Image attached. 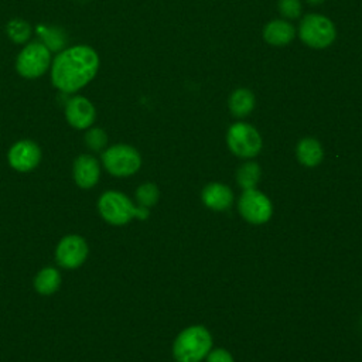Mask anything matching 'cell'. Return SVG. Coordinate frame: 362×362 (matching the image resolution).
I'll use <instances>...</instances> for the list:
<instances>
[{
    "instance_id": "cell-1",
    "label": "cell",
    "mask_w": 362,
    "mask_h": 362,
    "mask_svg": "<svg viewBox=\"0 0 362 362\" xmlns=\"http://www.w3.org/2000/svg\"><path fill=\"white\" fill-rule=\"evenodd\" d=\"M99 66L98 54L86 45L71 47L52 62V83L62 92L71 93L85 86Z\"/></svg>"
},
{
    "instance_id": "cell-2",
    "label": "cell",
    "mask_w": 362,
    "mask_h": 362,
    "mask_svg": "<svg viewBox=\"0 0 362 362\" xmlns=\"http://www.w3.org/2000/svg\"><path fill=\"white\" fill-rule=\"evenodd\" d=\"M98 211L100 216L110 225L120 226L129 223L133 218L147 219L148 208L136 206L124 194L119 191H106L99 197Z\"/></svg>"
},
{
    "instance_id": "cell-3",
    "label": "cell",
    "mask_w": 362,
    "mask_h": 362,
    "mask_svg": "<svg viewBox=\"0 0 362 362\" xmlns=\"http://www.w3.org/2000/svg\"><path fill=\"white\" fill-rule=\"evenodd\" d=\"M212 337L202 325H191L182 329L174 341L173 356L177 362H199L209 354Z\"/></svg>"
},
{
    "instance_id": "cell-4",
    "label": "cell",
    "mask_w": 362,
    "mask_h": 362,
    "mask_svg": "<svg viewBox=\"0 0 362 362\" xmlns=\"http://www.w3.org/2000/svg\"><path fill=\"white\" fill-rule=\"evenodd\" d=\"M298 35L311 48H327L335 40L334 23L321 14H307L298 27Z\"/></svg>"
},
{
    "instance_id": "cell-5",
    "label": "cell",
    "mask_w": 362,
    "mask_h": 362,
    "mask_svg": "<svg viewBox=\"0 0 362 362\" xmlns=\"http://www.w3.org/2000/svg\"><path fill=\"white\" fill-rule=\"evenodd\" d=\"M102 161L105 168L115 177H129L139 171L141 157L129 144H115L103 151Z\"/></svg>"
},
{
    "instance_id": "cell-6",
    "label": "cell",
    "mask_w": 362,
    "mask_h": 362,
    "mask_svg": "<svg viewBox=\"0 0 362 362\" xmlns=\"http://www.w3.org/2000/svg\"><path fill=\"white\" fill-rule=\"evenodd\" d=\"M226 143L229 150L242 158L255 157L262 148V137L259 132L243 122H238L229 127Z\"/></svg>"
},
{
    "instance_id": "cell-7",
    "label": "cell",
    "mask_w": 362,
    "mask_h": 362,
    "mask_svg": "<svg viewBox=\"0 0 362 362\" xmlns=\"http://www.w3.org/2000/svg\"><path fill=\"white\" fill-rule=\"evenodd\" d=\"M238 208L243 219L253 225H262L267 222L273 214L270 199L256 188L243 191L239 198Z\"/></svg>"
},
{
    "instance_id": "cell-8",
    "label": "cell",
    "mask_w": 362,
    "mask_h": 362,
    "mask_svg": "<svg viewBox=\"0 0 362 362\" xmlns=\"http://www.w3.org/2000/svg\"><path fill=\"white\" fill-rule=\"evenodd\" d=\"M49 59V49L45 47V44L31 42L18 54L16 66L21 76L37 78L47 71Z\"/></svg>"
},
{
    "instance_id": "cell-9",
    "label": "cell",
    "mask_w": 362,
    "mask_h": 362,
    "mask_svg": "<svg viewBox=\"0 0 362 362\" xmlns=\"http://www.w3.org/2000/svg\"><path fill=\"white\" fill-rule=\"evenodd\" d=\"M88 243L79 235L64 236L55 249V260L64 269H78L88 257Z\"/></svg>"
},
{
    "instance_id": "cell-10",
    "label": "cell",
    "mask_w": 362,
    "mask_h": 362,
    "mask_svg": "<svg viewBox=\"0 0 362 362\" xmlns=\"http://www.w3.org/2000/svg\"><path fill=\"white\" fill-rule=\"evenodd\" d=\"M7 160L11 168L20 173H27L34 170L41 160L40 147L31 140H20L14 143L8 153Z\"/></svg>"
},
{
    "instance_id": "cell-11",
    "label": "cell",
    "mask_w": 362,
    "mask_h": 362,
    "mask_svg": "<svg viewBox=\"0 0 362 362\" xmlns=\"http://www.w3.org/2000/svg\"><path fill=\"white\" fill-rule=\"evenodd\" d=\"M74 180L82 189H89L96 185L100 177V165L90 154H82L74 161Z\"/></svg>"
},
{
    "instance_id": "cell-12",
    "label": "cell",
    "mask_w": 362,
    "mask_h": 362,
    "mask_svg": "<svg viewBox=\"0 0 362 362\" xmlns=\"http://www.w3.org/2000/svg\"><path fill=\"white\" fill-rule=\"evenodd\" d=\"M65 117L72 127L88 129L95 120V107L86 98L75 96L66 103Z\"/></svg>"
},
{
    "instance_id": "cell-13",
    "label": "cell",
    "mask_w": 362,
    "mask_h": 362,
    "mask_svg": "<svg viewBox=\"0 0 362 362\" xmlns=\"http://www.w3.org/2000/svg\"><path fill=\"white\" fill-rule=\"evenodd\" d=\"M202 202L212 211H226L233 202V192L226 184L211 182L204 187Z\"/></svg>"
},
{
    "instance_id": "cell-14",
    "label": "cell",
    "mask_w": 362,
    "mask_h": 362,
    "mask_svg": "<svg viewBox=\"0 0 362 362\" xmlns=\"http://www.w3.org/2000/svg\"><path fill=\"white\" fill-rule=\"evenodd\" d=\"M296 35L294 27L286 20H273L266 24L263 30V38L266 42L274 47L287 45Z\"/></svg>"
},
{
    "instance_id": "cell-15",
    "label": "cell",
    "mask_w": 362,
    "mask_h": 362,
    "mask_svg": "<svg viewBox=\"0 0 362 362\" xmlns=\"http://www.w3.org/2000/svg\"><path fill=\"white\" fill-rule=\"evenodd\" d=\"M296 156H297V160L303 165L315 167L322 161L324 150L318 140H315L313 137H305V139L300 140V143L297 144Z\"/></svg>"
},
{
    "instance_id": "cell-16",
    "label": "cell",
    "mask_w": 362,
    "mask_h": 362,
    "mask_svg": "<svg viewBox=\"0 0 362 362\" xmlns=\"http://www.w3.org/2000/svg\"><path fill=\"white\" fill-rule=\"evenodd\" d=\"M61 284V274L55 267H44L34 277V288L42 296L54 294Z\"/></svg>"
},
{
    "instance_id": "cell-17",
    "label": "cell",
    "mask_w": 362,
    "mask_h": 362,
    "mask_svg": "<svg viewBox=\"0 0 362 362\" xmlns=\"http://www.w3.org/2000/svg\"><path fill=\"white\" fill-rule=\"evenodd\" d=\"M229 110L238 116L243 117L247 116L253 109H255V95L246 89V88H239L232 92L229 96Z\"/></svg>"
},
{
    "instance_id": "cell-18",
    "label": "cell",
    "mask_w": 362,
    "mask_h": 362,
    "mask_svg": "<svg viewBox=\"0 0 362 362\" xmlns=\"http://www.w3.org/2000/svg\"><path fill=\"white\" fill-rule=\"evenodd\" d=\"M260 175H262V171L259 164L253 161H247L238 168L236 181L239 187H242L243 189H252L257 185Z\"/></svg>"
},
{
    "instance_id": "cell-19",
    "label": "cell",
    "mask_w": 362,
    "mask_h": 362,
    "mask_svg": "<svg viewBox=\"0 0 362 362\" xmlns=\"http://www.w3.org/2000/svg\"><path fill=\"white\" fill-rule=\"evenodd\" d=\"M160 197V191L156 184L153 182H144L136 189V198L140 206L150 208L157 204Z\"/></svg>"
},
{
    "instance_id": "cell-20",
    "label": "cell",
    "mask_w": 362,
    "mask_h": 362,
    "mask_svg": "<svg viewBox=\"0 0 362 362\" xmlns=\"http://www.w3.org/2000/svg\"><path fill=\"white\" fill-rule=\"evenodd\" d=\"M30 25L23 20H13L7 25V34L16 42H24L30 37Z\"/></svg>"
},
{
    "instance_id": "cell-21",
    "label": "cell",
    "mask_w": 362,
    "mask_h": 362,
    "mask_svg": "<svg viewBox=\"0 0 362 362\" xmlns=\"http://www.w3.org/2000/svg\"><path fill=\"white\" fill-rule=\"evenodd\" d=\"M107 143V136L102 129H90L86 132L85 134V144L93 150V151H99L102 150Z\"/></svg>"
},
{
    "instance_id": "cell-22",
    "label": "cell",
    "mask_w": 362,
    "mask_h": 362,
    "mask_svg": "<svg viewBox=\"0 0 362 362\" xmlns=\"http://www.w3.org/2000/svg\"><path fill=\"white\" fill-rule=\"evenodd\" d=\"M279 10L286 18H297L301 14L300 0H279Z\"/></svg>"
},
{
    "instance_id": "cell-23",
    "label": "cell",
    "mask_w": 362,
    "mask_h": 362,
    "mask_svg": "<svg viewBox=\"0 0 362 362\" xmlns=\"http://www.w3.org/2000/svg\"><path fill=\"white\" fill-rule=\"evenodd\" d=\"M58 30H45L42 37L45 40V42L48 44L47 48L49 49H59L64 45V35L62 34H57Z\"/></svg>"
},
{
    "instance_id": "cell-24",
    "label": "cell",
    "mask_w": 362,
    "mask_h": 362,
    "mask_svg": "<svg viewBox=\"0 0 362 362\" xmlns=\"http://www.w3.org/2000/svg\"><path fill=\"white\" fill-rule=\"evenodd\" d=\"M206 362H233L232 355L222 348L209 351V354L206 355Z\"/></svg>"
},
{
    "instance_id": "cell-25",
    "label": "cell",
    "mask_w": 362,
    "mask_h": 362,
    "mask_svg": "<svg viewBox=\"0 0 362 362\" xmlns=\"http://www.w3.org/2000/svg\"><path fill=\"white\" fill-rule=\"evenodd\" d=\"M305 1H307V3H310V4H314V6H315V4H321L324 0H305Z\"/></svg>"
}]
</instances>
